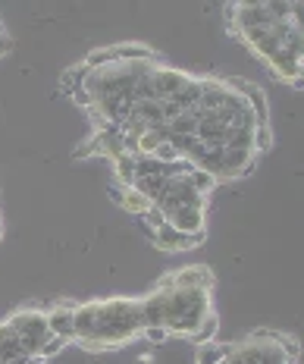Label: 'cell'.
Returning a JSON list of instances; mask_svg holds the SVG:
<instances>
[{
    "instance_id": "obj_18",
    "label": "cell",
    "mask_w": 304,
    "mask_h": 364,
    "mask_svg": "<svg viewBox=\"0 0 304 364\" xmlns=\"http://www.w3.org/2000/svg\"><path fill=\"white\" fill-rule=\"evenodd\" d=\"M141 333H144V339H148L151 346H161V343H166V339H170V333H166L163 327H144Z\"/></svg>"
},
{
    "instance_id": "obj_20",
    "label": "cell",
    "mask_w": 304,
    "mask_h": 364,
    "mask_svg": "<svg viewBox=\"0 0 304 364\" xmlns=\"http://www.w3.org/2000/svg\"><path fill=\"white\" fill-rule=\"evenodd\" d=\"M0 236H4V223H0Z\"/></svg>"
},
{
    "instance_id": "obj_12",
    "label": "cell",
    "mask_w": 304,
    "mask_h": 364,
    "mask_svg": "<svg viewBox=\"0 0 304 364\" xmlns=\"http://www.w3.org/2000/svg\"><path fill=\"white\" fill-rule=\"evenodd\" d=\"M217 327H219V321H217V314H214V311H210V314L204 317V321L195 327L192 336H185V339H188V343H192V346H207V343H214Z\"/></svg>"
},
{
    "instance_id": "obj_13",
    "label": "cell",
    "mask_w": 304,
    "mask_h": 364,
    "mask_svg": "<svg viewBox=\"0 0 304 364\" xmlns=\"http://www.w3.org/2000/svg\"><path fill=\"white\" fill-rule=\"evenodd\" d=\"M113 173H116V179H119V186L129 188L132 186V179H135V157L132 154H119V157H113Z\"/></svg>"
},
{
    "instance_id": "obj_19",
    "label": "cell",
    "mask_w": 304,
    "mask_h": 364,
    "mask_svg": "<svg viewBox=\"0 0 304 364\" xmlns=\"http://www.w3.org/2000/svg\"><path fill=\"white\" fill-rule=\"evenodd\" d=\"M10 50H13V38L6 35V28H4V26H0V57L10 54Z\"/></svg>"
},
{
    "instance_id": "obj_1",
    "label": "cell",
    "mask_w": 304,
    "mask_h": 364,
    "mask_svg": "<svg viewBox=\"0 0 304 364\" xmlns=\"http://www.w3.org/2000/svg\"><path fill=\"white\" fill-rule=\"evenodd\" d=\"M75 333L72 339L85 348H113L135 339L141 333V301L113 299L85 301L72 308Z\"/></svg>"
},
{
    "instance_id": "obj_4",
    "label": "cell",
    "mask_w": 304,
    "mask_h": 364,
    "mask_svg": "<svg viewBox=\"0 0 304 364\" xmlns=\"http://www.w3.org/2000/svg\"><path fill=\"white\" fill-rule=\"evenodd\" d=\"M13 327V333L19 336L22 348H26L32 358H38V352H41V346L50 339V330H48V314L44 311H35V308H26L19 311V314H13L10 321H6Z\"/></svg>"
},
{
    "instance_id": "obj_7",
    "label": "cell",
    "mask_w": 304,
    "mask_h": 364,
    "mask_svg": "<svg viewBox=\"0 0 304 364\" xmlns=\"http://www.w3.org/2000/svg\"><path fill=\"white\" fill-rule=\"evenodd\" d=\"M170 283L176 286V289H204L210 292V286H214V273H210L204 264H192V267H182L179 273H173Z\"/></svg>"
},
{
    "instance_id": "obj_2",
    "label": "cell",
    "mask_w": 304,
    "mask_h": 364,
    "mask_svg": "<svg viewBox=\"0 0 304 364\" xmlns=\"http://www.w3.org/2000/svg\"><path fill=\"white\" fill-rule=\"evenodd\" d=\"M214 311L210 292L204 289H176V286H161L141 299V330L144 327H163L173 336H192L195 327Z\"/></svg>"
},
{
    "instance_id": "obj_10",
    "label": "cell",
    "mask_w": 304,
    "mask_h": 364,
    "mask_svg": "<svg viewBox=\"0 0 304 364\" xmlns=\"http://www.w3.org/2000/svg\"><path fill=\"white\" fill-rule=\"evenodd\" d=\"M32 355L22 348L19 343V336L13 333L10 323H0V364L4 361H28Z\"/></svg>"
},
{
    "instance_id": "obj_5",
    "label": "cell",
    "mask_w": 304,
    "mask_h": 364,
    "mask_svg": "<svg viewBox=\"0 0 304 364\" xmlns=\"http://www.w3.org/2000/svg\"><path fill=\"white\" fill-rule=\"evenodd\" d=\"M154 204L161 208L163 217H170V214H176V210H182V208H204L207 198H204V195H197L195 188L188 186L185 176H176V179H170L163 186V192L157 195Z\"/></svg>"
},
{
    "instance_id": "obj_9",
    "label": "cell",
    "mask_w": 304,
    "mask_h": 364,
    "mask_svg": "<svg viewBox=\"0 0 304 364\" xmlns=\"http://www.w3.org/2000/svg\"><path fill=\"white\" fill-rule=\"evenodd\" d=\"M166 223H170L173 230L185 232V236L201 232L204 230V208H182V210H176V214L166 217Z\"/></svg>"
},
{
    "instance_id": "obj_14",
    "label": "cell",
    "mask_w": 304,
    "mask_h": 364,
    "mask_svg": "<svg viewBox=\"0 0 304 364\" xmlns=\"http://www.w3.org/2000/svg\"><path fill=\"white\" fill-rule=\"evenodd\" d=\"M185 179H188V186H192L197 195H204V198H207V192H214V188H217V179L210 176V173L197 170V166H192V170L185 173Z\"/></svg>"
},
{
    "instance_id": "obj_8",
    "label": "cell",
    "mask_w": 304,
    "mask_h": 364,
    "mask_svg": "<svg viewBox=\"0 0 304 364\" xmlns=\"http://www.w3.org/2000/svg\"><path fill=\"white\" fill-rule=\"evenodd\" d=\"M72 308H75V305H57V308L48 311V330H50V336L63 339V343H70L72 333H75Z\"/></svg>"
},
{
    "instance_id": "obj_3",
    "label": "cell",
    "mask_w": 304,
    "mask_h": 364,
    "mask_svg": "<svg viewBox=\"0 0 304 364\" xmlns=\"http://www.w3.org/2000/svg\"><path fill=\"white\" fill-rule=\"evenodd\" d=\"M241 38L273 66L279 79L301 88V13L241 32Z\"/></svg>"
},
{
    "instance_id": "obj_6",
    "label": "cell",
    "mask_w": 304,
    "mask_h": 364,
    "mask_svg": "<svg viewBox=\"0 0 304 364\" xmlns=\"http://www.w3.org/2000/svg\"><path fill=\"white\" fill-rule=\"evenodd\" d=\"M151 239H154V245H157V248H163V252H185V248L201 245V242L207 239V230H201V232H192V236H185V232L173 230L170 223H163L161 230L151 232Z\"/></svg>"
},
{
    "instance_id": "obj_15",
    "label": "cell",
    "mask_w": 304,
    "mask_h": 364,
    "mask_svg": "<svg viewBox=\"0 0 304 364\" xmlns=\"http://www.w3.org/2000/svg\"><path fill=\"white\" fill-rule=\"evenodd\" d=\"M229 352H232V346H217V343L197 346V364H219Z\"/></svg>"
},
{
    "instance_id": "obj_17",
    "label": "cell",
    "mask_w": 304,
    "mask_h": 364,
    "mask_svg": "<svg viewBox=\"0 0 304 364\" xmlns=\"http://www.w3.org/2000/svg\"><path fill=\"white\" fill-rule=\"evenodd\" d=\"M63 346H66V343H63V339L50 336V339H48V343H44V346H41V352H38V358H41V361H44V358H50V355L63 352Z\"/></svg>"
},
{
    "instance_id": "obj_16",
    "label": "cell",
    "mask_w": 304,
    "mask_h": 364,
    "mask_svg": "<svg viewBox=\"0 0 304 364\" xmlns=\"http://www.w3.org/2000/svg\"><path fill=\"white\" fill-rule=\"evenodd\" d=\"M141 223L148 226L151 232H154V230H161V226L166 223V217L161 214V208H157V204H151V208H148V210H144V214H141Z\"/></svg>"
},
{
    "instance_id": "obj_11",
    "label": "cell",
    "mask_w": 304,
    "mask_h": 364,
    "mask_svg": "<svg viewBox=\"0 0 304 364\" xmlns=\"http://www.w3.org/2000/svg\"><path fill=\"white\" fill-rule=\"evenodd\" d=\"M110 195H113V201H116L119 208L129 210V214H135V217H141L144 210L151 208V201L144 198V195L135 192V188H123V186L116 188V186H113V188H110Z\"/></svg>"
}]
</instances>
